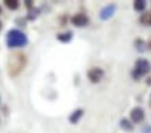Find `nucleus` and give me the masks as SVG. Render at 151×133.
<instances>
[{"label":"nucleus","mask_w":151,"mask_h":133,"mask_svg":"<svg viewBox=\"0 0 151 133\" xmlns=\"http://www.w3.org/2000/svg\"><path fill=\"white\" fill-rule=\"evenodd\" d=\"M1 13H3V10H1V6H0V14H1Z\"/></svg>","instance_id":"aec40b11"},{"label":"nucleus","mask_w":151,"mask_h":133,"mask_svg":"<svg viewBox=\"0 0 151 133\" xmlns=\"http://www.w3.org/2000/svg\"><path fill=\"white\" fill-rule=\"evenodd\" d=\"M143 24H146V25H151V13H146L142 15V18H140Z\"/></svg>","instance_id":"4468645a"},{"label":"nucleus","mask_w":151,"mask_h":133,"mask_svg":"<svg viewBox=\"0 0 151 133\" xmlns=\"http://www.w3.org/2000/svg\"><path fill=\"white\" fill-rule=\"evenodd\" d=\"M4 6L9 10H17L19 7V3L17 0H4Z\"/></svg>","instance_id":"ddd939ff"},{"label":"nucleus","mask_w":151,"mask_h":133,"mask_svg":"<svg viewBox=\"0 0 151 133\" xmlns=\"http://www.w3.org/2000/svg\"><path fill=\"white\" fill-rule=\"evenodd\" d=\"M25 6H27L28 10H31L33 7V1H31V0H27V1H25Z\"/></svg>","instance_id":"dca6fc26"},{"label":"nucleus","mask_w":151,"mask_h":133,"mask_svg":"<svg viewBox=\"0 0 151 133\" xmlns=\"http://www.w3.org/2000/svg\"><path fill=\"white\" fill-rule=\"evenodd\" d=\"M83 114H85V111H83V108H78V110H75L72 112V114L69 115V122H71V124L72 125H76L79 122V121H81V118H82L83 116Z\"/></svg>","instance_id":"6e6552de"},{"label":"nucleus","mask_w":151,"mask_h":133,"mask_svg":"<svg viewBox=\"0 0 151 133\" xmlns=\"http://www.w3.org/2000/svg\"><path fill=\"white\" fill-rule=\"evenodd\" d=\"M1 28H3V24H1V21H0V31H1Z\"/></svg>","instance_id":"6ab92c4d"},{"label":"nucleus","mask_w":151,"mask_h":133,"mask_svg":"<svg viewBox=\"0 0 151 133\" xmlns=\"http://www.w3.org/2000/svg\"><path fill=\"white\" fill-rule=\"evenodd\" d=\"M134 49H136L139 53H144V51L147 50V43L143 40V39H140V37H139V39H136V40H134Z\"/></svg>","instance_id":"f8f14e48"},{"label":"nucleus","mask_w":151,"mask_h":133,"mask_svg":"<svg viewBox=\"0 0 151 133\" xmlns=\"http://www.w3.org/2000/svg\"><path fill=\"white\" fill-rule=\"evenodd\" d=\"M71 22H72L75 27H78V28L86 27V25H89V17H87L86 14H83V13H78V14H75V15H72Z\"/></svg>","instance_id":"0eeeda50"},{"label":"nucleus","mask_w":151,"mask_h":133,"mask_svg":"<svg viewBox=\"0 0 151 133\" xmlns=\"http://www.w3.org/2000/svg\"><path fill=\"white\" fill-rule=\"evenodd\" d=\"M37 15H39V10L35 9V10H31V13L27 15V18H28V19H35Z\"/></svg>","instance_id":"2eb2a0df"},{"label":"nucleus","mask_w":151,"mask_h":133,"mask_svg":"<svg viewBox=\"0 0 151 133\" xmlns=\"http://www.w3.org/2000/svg\"><path fill=\"white\" fill-rule=\"evenodd\" d=\"M144 110H143L142 107H134L132 111H130V122L132 124H140L144 121Z\"/></svg>","instance_id":"423d86ee"},{"label":"nucleus","mask_w":151,"mask_h":133,"mask_svg":"<svg viewBox=\"0 0 151 133\" xmlns=\"http://www.w3.org/2000/svg\"><path fill=\"white\" fill-rule=\"evenodd\" d=\"M17 22H18V25H19V27H25V21H24V19L18 18V19H17Z\"/></svg>","instance_id":"f3484780"},{"label":"nucleus","mask_w":151,"mask_h":133,"mask_svg":"<svg viewBox=\"0 0 151 133\" xmlns=\"http://www.w3.org/2000/svg\"><path fill=\"white\" fill-rule=\"evenodd\" d=\"M72 36H73V33L71 32V31L63 32V33H58V35H57V40H60L61 43H68V42L72 40Z\"/></svg>","instance_id":"9b49d317"},{"label":"nucleus","mask_w":151,"mask_h":133,"mask_svg":"<svg viewBox=\"0 0 151 133\" xmlns=\"http://www.w3.org/2000/svg\"><path fill=\"white\" fill-rule=\"evenodd\" d=\"M143 133H151V126H146L143 129Z\"/></svg>","instance_id":"a211bd4d"},{"label":"nucleus","mask_w":151,"mask_h":133,"mask_svg":"<svg viewBox=\"0 0 151 133\" xmlns=\"http://www.w3.org/2000/svg\"><path fill=\"white\" fill-rule=\"evenodd\" d=\"M6 45L9 49L25 47L28 45V36L19 29H10L6 35Z\"/></svg>","instance_id":"f03ea898"},{"label":"nucleus","mask_w":151,"mask_h":133,"mask_svg":"<svg viewBox=\"0 0 151 133\" xmlns=\"http://www.w3.org/2000/svg\"><path fill=\"white\" fill-rule=\"evenodd\" d=\"M116 13V4L115 3H111V4H107L105 7H103L100 11V19L101 21H107L110 19L111 17H114V14Z\"/></svg>","instance_id":"39448f33"},{"label":"nucleus","mask_w":151,"mask_h":133,"mask_svg":"<svg viewBox=\"0 0 151 133\" xmlns=\"http://www.w3.org/2000/svg\"><path fill=\"white\" fill-rule=\"evenodd\" d=\"M150 61H147L146 58H139L136 63H134V67L132 69V78L134 81H139V79H142L144 75L150 72Z\"/></svg>","instance_id":"7ed1b4c3"},{"label":"nucleus","mask_w":151,"mask_h":133,"mask_svg":"<svg viewBox=\"0 0 151 133\" xmlns=\"http://www.w3.org/2000/svg\"><path fill=\"white\" fill-rule=\"evenodd\" d=\"M0 103H1V97H0Z\"/></svg>","instance_id":"412c9836"},{"label":"nucleus","mask_w":151,"mask_h":133,"mask_svg":"<svg viewBox=\"0 0 151 133\" xmlns=\"http://www.w3.org/2000/svg\"><path fill=\"white\" fill-rule=\"evenodd\" d=\"M27 65V55L24 53H14L7 61V72L10 76H17L24 71Z\"/></svg>","instance_id":"f257e3e1"},{"label":"nucleus","mask_w":151,"mask_h":133,"mask_svg":"<svg viewBox=\"0 0 151 133\" xmlns=\"http://www.w3.org/2000/svg\"><path fill=\"white\" fill-rule=\"evenodd\" d=\"M119 126H121V129H124L125 132H132L133 129H134V125L128 118H122V119L119 121Z\"/></svg>","instance_id":"1a4fd4ad"},{"label":"nucleus","mask_w":151,"mask_h":133,"mask_svg":"<svg viewBox=\"0 0 151 133\" xmlns=\"http://www.w3.org/2000/svg\"><path fill=\"white\" fill-rule=\"evenodd\" d=\"M133 9H134V11H137V13H143V11H146L147 1L146 0H136V1H133Z\"/></svg>","instance_id":"9d476101"},{"label":"nucleus","mask_w":151,"mask_h":133,"mask_svg":"<svg viewBox=\"0 0 151 133\" xmlns=\"http://www.w3.org/2000/svg\"><path fill=\"white\" fill-rule=\"evenodd\" d=\"M104 78V69L100 67H93L87 71V79L92 83H100Z\"/></svg>","instance_id":"20e7f679"}]
</instances>
